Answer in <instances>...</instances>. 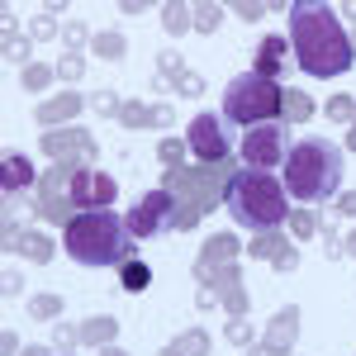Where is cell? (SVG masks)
Instances as JSON below:
<instances>
[{
	"label": "cell",
	"mask_w": 356,
	"mask_h": 356,
	"mask_svg": "<svg viewBox=\"0 0 356 356\" xmlns=\"http://www.w3.org/2000/svg\"><path fill=\"white\" fill-rule=\"evenodd\" d=\"M171 195L166 191H147L143 200H138L134 209H129V233H134L138 243H147V238H157L166 223H171Z\"/></svg>",
	"instance_id": "ba28073f"
},
{
	"label": "cell",
	"mask_w": 356,
	"mask_h": 356,
	"mask_svg": "<svg viewBox=\"0 0 356 356\" xmlns=\"http://www.w3.org/2000/svg\"><path fill=\"white\" fill-rule=\"evenodd\" d=\"M290 129L280 124V119H271V124H257V129H247L243 134V166L247 171H271V166L285 162V152H290Z\"/></svg>",
	"instance_id": "8992f818"
},
{
	"label": "cell",
	"mask_w": 356,
	"mask_h": 356,
	"mask_svg": "<svg viewBox=\"0 0 356 356\" xmlns=\"http://www.w3.org/2000/svg\"><path fill=\"white\" fill-rule=\"evenodd\" d=\"M129 219L114 209H90V214H72L62 228V247L72 261H81L90 271L100 266H124L134 261V243H129Z\"/></svg>",
	"instance_id": "3957f363"
},
{
	"label": "cell",
	"mask_w": 356,
	"mask_h": 356,
	"mask_svg": "<svg viewBox=\"0 0 356 356\" xmlns=\"http://www.w3.org/2000/svg\"><path fill=\"white\" fill-rule=\"evenodd\" d=\"M186 147H191L200 162H219V157H228V134H223V119L219 114H195L191 129H186Z\"/></svg>",
	"instance_id": "9c48e42d"
},
{
	"label": "cell",
	"mask_w": 356,
	"mask_h": 356,
	"mask_svg": "<svg viewBox=\"0 0 356 356\" xmlns=\"http://www.w3.org/2000/svg\"><path fill=\"white\" fill-rule=\"evenodd\" d=\"M290 53H295L304 76H318V81L342 76L356 57L337 10L318 5V0H295L290 5Z\"/></svg>",
	"instance_id": "6da1fadb"
},
{
	"label": "cell",
	"mask_w": 356,
	"mask_h": 356,
	"mask_svg": "<svg viewBox=\"0 0 356 356\" xmlns=\"http://www.w3.org/2000/svg\"><path fill=\"white\" fill-rule=\"evenodd\" d=\"M152 285V266H143V261H124V290H147Z\"/></svg>",
	"instance_id": "7c38bea8"
},
{
	"label": "cell",
	"mask_w": 356,
	"mask_h": 356,
	"mask_svg": "<svg viewBox=\"0 0 356 356\" xmlns=\"http://www.w3.org/2000/svg\"><path fill=\"white\" fill-rule=\"evenodd\" d=\"M280 181L290 200H304V204H323L332 195L342 191V147L328 143V138L309 134V138H295L285 162H280Z\"/></svg>",
	"instance_id": "7a4b0ae2"
},
{
	"label": "cell",
	"mask_w": 356,
	"mask_h": 356,
	"mask_svg": "<svg viewBox=\"0 0 356 356\" xmlns=\"http://www.w3.org/2000/svg\"><path fill=\"white\" fill-rule=\"evenodd\" d=\"M0 181H5V195L24 191L29 181H33V162L19 157V152H10V157H5V171H0Z\"/></svg>",
	"instance_id": "8fae6325"
},
{
	"label": "cell",
	"mask_w": 356,
	"mask_h": 356,
	"mask_svg": "<svg viewBox=\"0 0 356 356\" xmlns=\"http://www.w3.org/2000/svg\"><path fill=\"white\" fill-rule=\"evenodd\" d=\"M280 114V86L257 76V72H243L233 76L228 90H223V119L228 124H243V129H257V124H271Z\"/></svg>",
	"instance_id": "5b68a950"
},
{
	"label": "cell",
	"mask_w": 356,
	"mask_h": 356,
	"mask_svg": "<svg viewBox=\"0 0 356 356\" xmlns=\"http://www.w3.org/2000/svg\"><path fill=\"white\" fill-rule=\"evenodd\" d=\"M285 53H290V43H285L280 33L261 38V43H257V67H252V72L266 76V81H275V67H280V57H285Z\"/></svg>",
	"instance_id": "30bf717a"
},
{
	"label": "cell",
	"mask_w": 356,
	"mask_h": 356,
	"mask_svg": "<svg viewBox=\"0 0 356 356\" xmlns=\"http://www.w3.org/2000/svg\"><path fill=\"white\" fill-rule=\"evenodd\" d=\"M67 195H72L76 214H90V209H110L114 195H119V181H114V176H105V171H95V166H81V171H72V181H67Z\"/></svg>",
	"instance_id": "52a82bcc"
},
{
	"label": "cell",
	"mask_w": 356,
	"mask_h": 356,
	"mask_svg": "<svg viewBox=\"0 0 356 356\" xmlns=\"http://www.w3.org/2000/svg\"><path fill=\"white\" fill-rule=\"evenodd\" d=\"M223 204H228V214L243 223V228H275V223H285L290 214V191H285V181L275 176V171H238L233 181H228V195H223Z\"/></svg>",
	"instance_id": "277c9868"
}]
</instances>
